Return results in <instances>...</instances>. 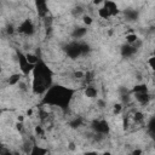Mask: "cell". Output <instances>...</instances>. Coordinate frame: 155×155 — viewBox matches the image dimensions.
<instances>
[{
  "label": "cell",
  "mask_w": 155,
  "mask_h": 155,
  "mask_svg": "<svg viewBox=\"0 0 155 155\" xmlns=\"http://www.w3.org/2000/svg\"><path fill=\"white\" fill-rule=\"evenodd\" d=\"M84 94L86 98H94L97 97V88H94L93 86H87L84 91Z\"/></svg>",
  "instance_id": "6da1fadb"
},
{
  "label": "cell",
  "mask_w": 155,
  "mask_h": 155,
  "mask_svg": "<svg viewBox=\"0 0 155 155\" xmlns=\"http://www.w3.org/2000/svg\"><path fill=\"white\" fill-rule=\"evenodd\" d=\"M148 64H149V67H150L153 70H155V56H153V57H150V58H149Z\"/></svg>",
  "instance_id": "7a4b0ae2"
},
{
  "label": "cell",
  "mask_w": 155,
  "mask_h": 155,
  "mask_svg": "<svg viewBox=\"0 0 155 155\" xmlns=\"http://www.w3.org/2000/svg\"><path fill=\"white\" fill-rule=\"evenodd\" d=\"M103 155H110V153H104Z\"/></svg>",
  "instance_id": "3957f363"
}]
</instances>
